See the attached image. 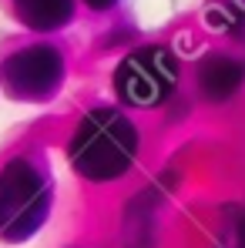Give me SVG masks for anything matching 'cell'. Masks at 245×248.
<instances>
[{"instance_id": "obj_1", "label": "cell", "mask_w": 245, "mask_h": 248, "mask_svg": "<svg viewBox=\"0 0 245 248\" xmlns=\"http://www.w3.org/2000/svg\"><path fill=\"white\" fill-rule=\"evenodd\" d=\"M67 158L87 181H114L138 158V127L118 108H94L78 124Z\"/></svg>"}, {"instance_id": "obj_2", "label": "cell", "mask_w": 245, "mask_h": 248, "mask_svg": "<svg viewBox=\"0 0 245 248\" xmlns=\"http://www.w3.org/2000/svg\"><path fill=\"white\" fill-rule=\"evenodd\" d=\"M50 215V178L31 158H10L0 171V238L27 242Z\"/></svg>"}, {"instance_id": "obj_3", "label": "cell", "mask_w": 245, "mask_h": 248, "mask_svg": "<svg viewBox=\"0 0 245 248\" xmlns=\"http://www.w3.org/2000/svg\"><path fill=\"white\" fill-rule=\"evenodd\" d=\"M178 84V61L168 47H138L114 71V91L121 104L155 108Z\"/></svg>"}, {"instance_id": "obj_4", "label": "cell", "mask_w": 245, "mask_h": 248, "mask_svg": "<svg viewBox=\"0 0 245 248\" xmlns=\"http://www.w3.org/2000/svg\"><path fill=\"white\" fill-rule=\"evenodd\" d=\"M0 81L7 87L10 97L17 101H34L44 104L50 101L61 84H64V57L57 47L50 44H31L14 50L3 64H0Z\"/></svg>"}, {"instance_id": "obj_5", "label": "cell", "mask_w": 245, "mask_h": 248, "mask_svg": "<svg viewBox=\"0 0 245 248\" xmlns=\"http://www.w3.org/2000/svg\"><path fill=\"white\" fill-rule=\"evenodd\" d=\"M245 81V64L229 54H208L198 64V87L208 101H229Z\"/></svg>"}, {"instance_id": "obj_6", "label": "cell", "mask_w": 245, "mask_h": 248, "mask_svg": "<svg viewBox=\"0 0 245 248\" xmlns=\"http://www.w3.org/2000/svg\"><path fill=\"white\" fill-rule=\"evenodd\" d=\"M162 191H155V185L138 195L131 205L124 208V248H151L155 245V228H151V215L155 202Z\"/></svg>"}, {"instance_id": "obj_7", "label": "cell", "mask_w": 245, "mask_h": 248, "mask_svg": "<svg viewBox=\"0 0 245 248\" xmlns=\"http://www.w3.org/2000/svg\"><path fill=\"white\" fill-rule=\"evenodd\" d=\"M14 14L31 31H57L74 17V0H14Z\"/></svg>"}, {"instance_id": "obj_8", "label": "cell", "mask_w": 245, "mask_h": 248, "mask_svg": "<svg viewBox=\"0 0 245 248\" xmlns=\"http://www.w3.org/2000/svg\"><path fill=\"white\" fill-rule=\"evenodd\" d=\"M205 20L212 31L222 34H235L245 27V0H212V7L205 10Z\"/></svg>"}, {"instance_id": "obj_9", "label": "cell", "mask_w": 245, "mask_h": 248, "mask_svg": "<svg viewBox=\"0 0 245 248\" xmlns=\"http://www.w3.org/2000/svg\"><path fill=\"white\" fill-rule=\"evenodd\" d=\"M87 3H91L94 10H108V7H114L118 0H87Z\"/></svg>"}]
</instances>
